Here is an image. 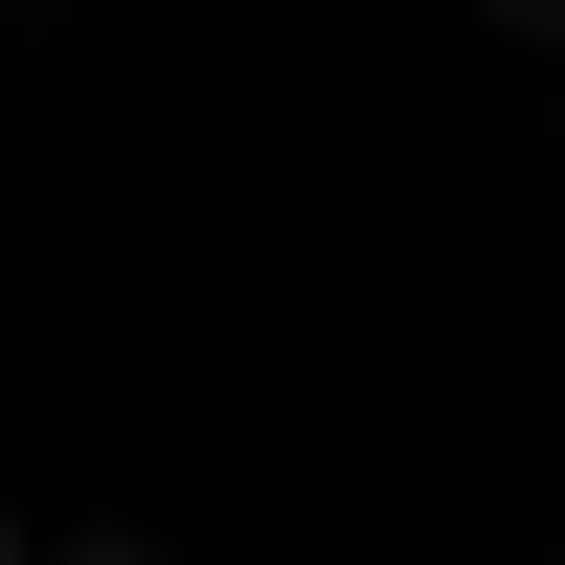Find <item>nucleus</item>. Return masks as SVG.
<instances>
[{
  "mask_svg": "<svg viewBox=\"0 0 565 565\" xmlns=\"http://www.w3.org/2000/svg\"><path fill=\"white\" fill-rule=\"evenodd\" d=\"M476 23H521V45H565V0H476Z\"/></svg>",
  "mask_w": 565,
  "mask_h": 565,
  "instance_id": "obj_1",
  "label": "nucleus"
},
{
  "mask_svg": "<svg viewBox=\"0 0 565 565\" xmlns=\"http://www.w3.org/2000/svg\"><path fill=\"white\" fill-rule=\"evenodd\" d=\"M68 565H159V543H68Z\"/></svg>",
  "mask_w": 565,
  "mask_h": 565,
  "instance_id": "obj_2",
  "label": "nucleus"
},
{
  "mask_svg": "<svg viewBox=\"0 0 565 565\" xmlns=\"http://www.w3.org/2000/svg\"><path fill=\"white\" fill-rule=\"evenodd\" d=\"M0 565H23V521H0Z\"/></svg>",
  "mask_w": 565,
  "mask_h": 565,
  "instance_id": "obj_3",
  "label": "nucleus"
}]
</instances>
